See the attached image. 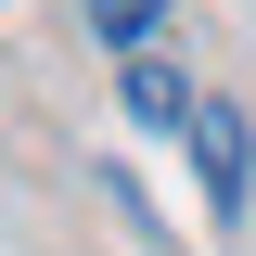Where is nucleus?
Listing matches in <instances>:
<instances>
[{"label":"nucleus","mask_w":256,"mask_h":256,"mask_svg":"<svg viewBox=\"0 0 256 256\" xmlns=\"http://www.w3.org/2000/svg\"><path fill=\"white\" fill-rule=\"evenodd\" d=\"M192 166H205V218H244L256 205V141H244V116H230V102H192Z\"/></svg>","instance_id":"nucleus-1"},{"label":"nucleus","mask_w":256,"mask_h":256,"mask_svg":"<svg viewBox=\"0 0 256 256\" xmlns=\"http://www.w3.org/2000/svg\"><path fill=\"white\" fill-rule=\"evenodd\" d=\"M116 102H128L141 128H192V102H205V90H192L166 52H128V64H116Z\"/></svg>","instance_id":"nucleus-2"},{"label":"nucleus","mask_w":256,"mask_h":256,"mask_svg":"<svg viewBox=\"0 0 256 256\" xmlns=\"http://www.w3.org/2000/svg\"><path fill=\"white\" fill-rule=\"evenodd\" d=\"M77 13H90L116 52H154V26H166V0H77Z\"/></svg>","instance_id":"nucleus-3"}]
</instances>
